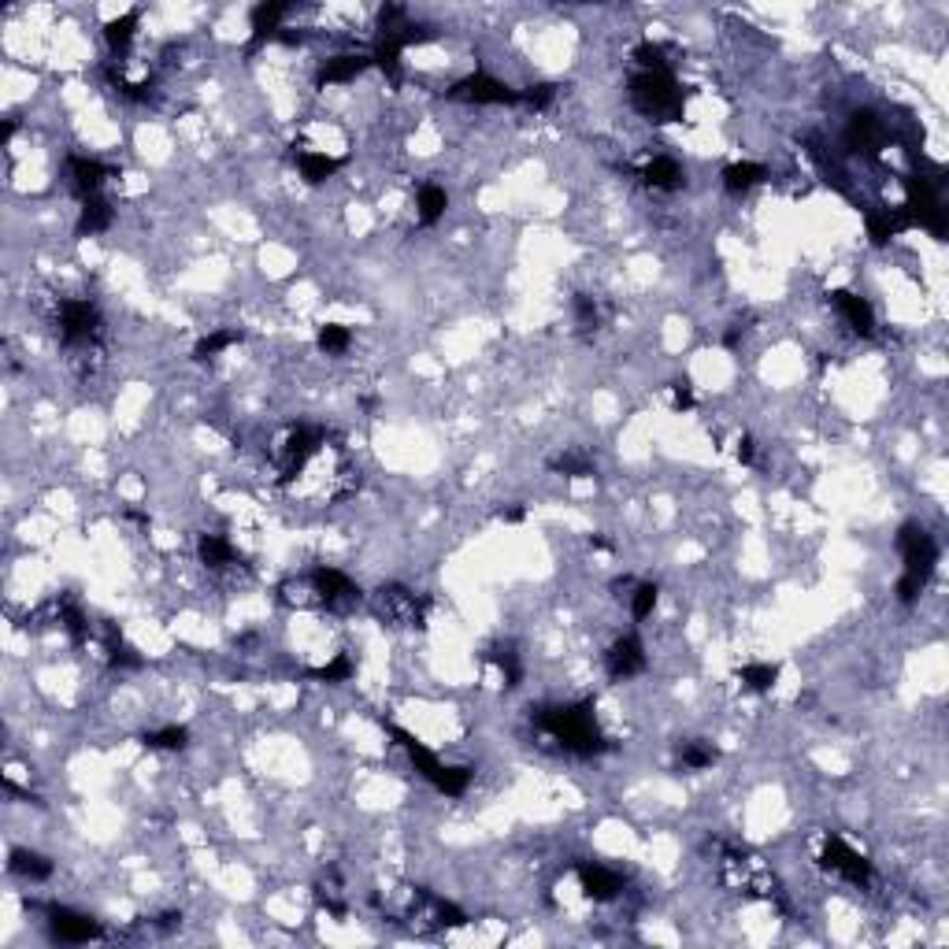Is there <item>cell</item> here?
<instances>
[{
  "mask_svg": "<svg viewBox=\"0 0 949 949\" xmlns=\"http://www.w3.org/2000/svg\"><path fill=\"white\" fill-rule=\"evenodd\" d=\"M486 660H490V664L501 671L505 686H512V690H516V686L523 683V657H519V649L512 646V642H497V646H490V649H486Z\"/></svg>",
  "mask_w": 949,
  "mask_h": 949,
  "instance_id": "1f68e13d",
  "label": "cell"
},
{
  "mask_svg": "<svg viewBox=\"0 0 949 949\" xmlns=\"http://www.w3.org/2000/svg\"><path fill=\"white\" fill-rule=\"evenodd\" d=\"M371 608L382 623L390 627H408V631H423L427 627V612H431V597L416 594L401 583H382L371 594Z\"/></svg>",
  "mask_w": 949,
  "mask_h": 949,
  "instance_id": "ba28073f",
  "label": "cell"
},
{
  "mask_svg": "<svg viewBox=\"0 0 949 949\" xmlns=\"http://www.w3.org/2000/svg\"><path fill=\"white\" fill-rule=\"evenodd\" d=\"M197 557H201L204 568H212V571H227L241 564V553L223 534H201V538H197Z\"/></svg>",
  "mask_w": 949,
  "mask_h": 949,
  "instance_id": "cb8c5ba5",
  "label": "cell"
},
{
  "mask_svg": "<svg viewBox=\"0 0 949 949\" xmlns=\"http://www.w3.org/2000/svg\"><path fill=\"white\" fill-rule=\"evenodd\" d=\"M497 519H501V523H523V519H527V508H523V505H508V508H501V512H497Z\"/></svg>",
  "mask_w": 949,
  "mask_h": 949,
  "instance_id": "c3c4849f",
  "label": "cell"
},
{
  "mask_svg": "<svg viewBox=\"0 0 949 949\" xmlns=\"http://www.w3.org/2000/svg\"><path fill=\"white\" fill-rule=\"evenodd\" d=\"M549 471H557L560 479H594V460L586 453H560L549 460Z\"/></svg>",
  "mask_w": 949,
  "mask_h": 949,
  "instance_id": "74e56055",
  "label": "cell"
},
{
  "mask_svg": "<svg viewBox=\"0 0 949 949\" xmlns=\"http://www.w3.org/2000/svg\"><path fill=\"white\" fill-rule=\"evenodd\" d=\"M738 679H742V686H746L749 694H772L775 683H779V664H772V660H753V664H746V668L738 671Z\"/></svg>",
  "mask_w": 949,
  "mask_h": 949,
  "instance_id": "d6a6232c",
  "label": "cell"
},
{
  "mask_svg": "<svg viewBox=\"0 0 949 949\" xmlns=\"http://www.w3.org/2000/svg\"><path fill=\"white\" fill-rule=\"evenodd\" d=\"M605 671L612 683H623V679H634V675L646 671V646H642L638 631H627L623 638H616V642L608 646Z\"/></svg>",
  "mask_w": 949,
  "mask_h": 949,
  "instance_id": "2e32d148",
  "label": "cell"
},
{
  "mask_svg": "<svg viewBox=\"0 0 949 949\" xmlns=\"http://www.w3.org/2000/svg\"><path fill=\"white\" fill-rule=\"evenodd\" d=\"M134 38H138V12H123V15H115V19H108V23H104V41H108L112 60L127 56V49L134 45Z\"/></svg>",
  "mask_w": 949,
  "mask_h": 949,
  "instance_id": "f1b7e54d",
  "label": "cell"
},
{
  "mask_svg": "<svg viewBox=\"0 0 949 949\" xmlns=\"http://www.w3.org/2000/svg\"><path fill=\"white\" fill-rule=\"evenodd\" d=\"M382 727L397 738V746L408 753L412 768H416V772L423 775L438 794H445V798H464V794H468L471 779H475V768H468V764H445L431 746H423L416 734L405 731V727H397V723H382Z\"/></svg>",
  "mask_w": 949,
  "mask_h": 949,
  "instance_id": "277c9868",
  "label": "cell"
},
{
  "mask_svg": "<svg viewBox=\"0 0 949 949\" xmlns=\"http://www.w3.org/2000/svg\"><path fill=\"white\" fill-rule=\"evenodd\" d=\"M56 330H60V342L67 349H93L104 334L101 308L86 297H67L56 308Z\"/></svg>",
  "mask_w": 949,
  "mask_h": 949,
  "instance_id": "9c48e42d",
  "label": "cell"
},
{
  "mask_svg": "<svg viewBox=\"0 0 949 949\" xmlns=\"http://www.w3.org/2000/svg\"><path fill=\"white\" fill-rule=\"evenodd\" d=\"M575 875H579V886H583V894L590 901H597V905H605V901H616L623 894V875L612 872V868H605V864L597 861H583L575 864Z\"/></svg>",
  "mask_w": 949,
  "mask_h": 949,
  "instance_id": "d6986e66",
  "label": "cell"
},
{
  "mask_svg": "<svg viewBox=\"0 0 949 949\" xmlns=\"http://www.w3.org/2000/svg\"><path fill=\"white\" fill-rule=\"evenodd\" d=\"M590 545H594V549H601V553H612V549H616V545L608 542L605 534H594V538H590Z\"/></svg>",
  "mask_w": 949,
  "mask_h": 949,
  "instance_id": "f907efd6",
  "label": "cell"
},
{
  "mask_svg": "<svg viewBox=\"0 0 949 949\" xmlns=\"http://www.w3.org/2000/svg\"><path fill=\"white\" fill-rule=\"evenodd\" d=\"M445 208H449V193H445V186H438V182H427V186H419L416 193V219L419 227H434L438 219L445 216Z\"/></svg>",
  "mask_w": 949,
  "mask_h": 949,
  "instance_id": "4dcf8cb0",
  "label": "cell"
},
{
  "mask_svg": "<svg viewBox=\"0 0 949 949\" xmlns=\"http://www.w3.org/2000/svg\"><path fill=\"white\" fill-rule=\"evenodd\" d=\"M245 334H241L238 327H223V330H212V334H204L201 342L193 345V360H216L223 349H230V345H238Z\"/></svg>",
  "mask_w": 949,
  "mask_h": 949,
  "instance_id": "d590c367",
  "label": "cell"
},
{
  "mask_svg": "<svg viewBox=\"0 0 949 949\" xmlns=\"http://www.w3.org/2000/svg\"><path fill=\"white\" fill-rule=\"evenodd\" d=\"M115 219V208L108 197H89V201H82V208H78V223H75V234L78 238H93V234H104V230L112 227Z\"/></svg>",
  "mask_w": 949,
  "mask_h": 949,
  "instance_id": "d4e9b609",
  "label": "cell"
},
{
  "mask_svg": "<svg viewBox=\"0 0 949 949\" xmlns=\"http://www.w3.org/2000/svg\"><path fill=\"white\" fill-rule=\"evenodd\" d=\"M820 864L827 868V872H835L838 879H846V883H853V886H868V883H872V861H868L864 853H857V849L849 846L842 835H827V838H823Z\"/></svg>",
  "mask_w": 949,
  "mask_h": 949,
  "instance_id": "7c38bea8",
  "label": "cell"
},
{
  "mask_svg": "<svg viewBox=\"0 0 949 949\" xmlns=\"http://www.w3.org/2000/svg\"><path fill=\"white\" fill-rule=\"evenodd\" d=\"M45 916H49V935L56 942H67V946H86V942H101L104 924L93 920L86 912L67 909V905H45Z\"/></svg>",
  "mask_w": 949,
  "mask_h": 949,
  "instance_id": "4fadbf2b",
  "label": "cell"
},
{
  "mask_svg": "<svg viewBox=\"0 0 949 949\" xmlns=\"http://www.w3.org/2000/svg\"><path fill=\"white\" fill-rule=\"evenodd\" d=\"M827 301L835 304V312L846 319V327L861 338H872L875 334V308L864 301L861 293H849V290H831Z\"/></svg>",
  "mask_w": 949,
  "mask_h": 949,
  "instance_id": "ffe728a7",
  "label": "cell"
},
{
  "mask_svg": "<svg viewBox=\"0 0 949 949\" xmlns=\"http://www.w3.org/2000/svg\"><path fill=\"white\" fill-rule=\"evenodd\" d=\"M8 868H12V875L26 879V883H45V879H52V861L45 853H38V849L15 846L12 853H8Z\"/></svg>",
  "mask_w": 949,
  "mask_h": 949,
  "instance_id": "484cf974",
  "label": "cell"
},
{
  "mask_svg": "<svg viewBox=\"0 0 949 949\" xmlns=\"http://www.w3.org/2000/svg\"><path fill=\"white\" fill-rule=\"evenodd\" d=\"M353 671H356L353 657H349V653H338V657L330 660V664H323V668H308V679L334 686V683H349V679H353Z\"/></svg>",
  "mask_w": 949,
  "mask_h": 949,
  "instance_id": "f35d334b",
  "label": "cell"
},
{
  "mask_svg": "<svg viewBox=\"0 0 949 949\" xmlns=\"http://www.w3.org/2000/svg\"><path fill=\"white\" fill-rule=\"evenodd\" d=\"M864 219H868V238H872V245H886V241L901 238L905 230H912V219L905 208H868Z\"/></svg>",
  "mask_w": 949,
  "mask_h": 949,
  "instance_id": "7402d4cb",
  "label": "cell"
},
{
  "mask_svg": "<svg viewBox=\"0 0 949 949\" xmlns=\"http://www.w3.org/2000/svg\"><path fill=\"white\" fill-rule=\"evenodd\" d=\"M293 160H297V167H301V178L308 182V186H319V182L334 178V175H338V167L345 164L342 156H327V152H316V149L293 152Z\"/></svg>",
  "mask_w": 949,
  "mask_h": 949,
  "instance_id": "83f0119b",
  "label": "cell"
},
{
  "mask_svg": "<svg viewBox=\"0 0 949 949\" xmlns=\"http://www.w3.org/2000/svg\"><path fill=\"white\" fill-rule=\"evenodd\" d=\"M898 553H901V579H898V601L901 605H912L920 601V594L927 590L931 575L938 568V542L931 538L927 527L920 523H901L898 531Z\"/></svg>",
  "mask_w": 949,
  "mask_h": 949,
  "instance_id": "3957f363",
  "label": "cell"
},
{
  "mask_svg": "<svg viewBox=\"0 0 949 949\" xmlns=\"http://www.w3.org/2000/svg\"><path fill=\"white\" fill-rule=\"evenodd\" d=\"M694 405H697V397L694 390H690V382H675V386H671V408H675V412H690Z\"/></svg>",
  "mask_w": 949,
  "mask_h": 949,
  "instance_id": "bcb514c9",
  "label": "cell"
},
{
  "mask_svg": "<svg viewBox=\"0 0 949 949\" xmlns=\"http://www.w3.org/2000/svg\"><path fill=\"white\" fill-rule=\"evenodd\" d=\"M112 175H115L112 167L104 164V160H97V156H82V152H71V156H67V182H71L78 201L101 197L104 182Z\"/></svg>",
  "mask_w": 949,
  "mask_h": 949,
  "instance_id": "9a60e30c",
  "label": "cell"
},
{
  "mask_svg": "<svg viewBox=\"0 0 949 949\" xmlns=\"http://www.w3.org/2000/svg\"><path fill=\"white\" fill-rule=\"evenodd\" d=\"M638 178L646 182L649 190H660V193H675L686 186V171L675 156H653V160L638 171Z\"/></svg>",
  "mask_w": 949,
  "mask_h": 949,
  "instance_id": "603a6c76",
  "label": "cell"
},
{
  "mask_svg": "<svg viewBox=\"0 0 949 949\" xmlns=\"http://www.w3.org/2000/svg\"><path fill=\"white\" fill-rule=\"evenodd\" d=\"M571 312H575V327H579V334H597V330H601L605 312H601L597 297H590V293H575Z\"/></svg>",
  "mask_w": 949,
  "mask_h": 949,
  "instance_id": "8d00e7d4",
  "label": "cell"
},
{
  "mask_svg": "<svg viewBox=\"0 0 949 949\" xmlns=\"http://www.w3.org/2000/svg\"><path fill=\"white\" fill-rule=\"evenodd\" d=\"M293 12V4H282V0H267V4H256L253 15H249V45H245V56H256V52L271 45V41L282 34V19Z\"/></svg>",
  "mask_w": 949,
  "mask_h": 949,
  "instance_id": "e0dca14e",
  "label": "cell"
},
{
  "mask_svg": "<svg viewBox=\"0 0 949 949\" xmlns=\"http://www.w3.org/2000/svg\"><path fill=\"white\" fill-rule=\"evenodd\" d=\"M101 642H104V657H108V664H112V668L127 671V668H141V664H145L138 649L130 646L127 638H123V631H119V627H112V623H108V627L101 631Z\"/></svg>",
  "mask_w": 949,
  "mask_h": 949,
  "instance_id": "f546056e",
  "label": "cell"
},
{
  "mask_svg": "<svg viewBox=\"0 0 949 949\" xmlns=\"http://www.w3.org/2000/svg\"><path fill=\"white\" fill-rule=\"evenodd\" d=\"M531 723L542 734H549L560 749H568L575 757H601L612 749V738L597 723L594 697L579 701H560V705H542L531 712Z\"/></svg>",
  "mask_w": 949,
  "mask_h": 949,
  "instance_id": "6da1fadb",
  "label": "cell"
},
{
  "mask_svg": "<svg viewBox=\"0 0 949 949\" xmlns=\"http://www.w3.org/2000/svg\"><path fill=\"white\" fill-rule=\"evenodd\" d=\"M408 920H412V927H416V931H427V935H434V931L464 927V924H468V912L460 909V905H453V901H445V898H438V894H431V890L416 886L412 905H408Z\"/></svg>",
  "mask_w": 949,
  "mask_h": 949,
  "instance_id": "8fae6325",
  "label": "cell"
},
{
  "mask_svg": "<svg viewBox=\"0 0 949 949\" xmlns=\"http://www.w3.org/2000/svg\"><path fill=\"white\" fill-rule=\"evenodd\" d=\"M679 764H683L686 772H705V768H712L716 760H720V749L712 746V742H701V738H690V742H679Z\"/></svg>",
  "mask_w": 949,
  "mask_h": 949,
  "instance_id": "e575fe53",
  "label": "cell"
},
{
  "mask_svg": "<svg viewBox=\"0 0 949 949\" xmlns=\"http://www.w3.org/2000/svg\"><path fill=\"white\" fill-rule=\"evenodd\" d=\"M349 342H353V334H349V327H342V323H327V327H319V334H316L319 353H327V356L345 353Z\"/></svg>",
  "mask_w": 949,
  "mask_h": 949,
  "instance_id": "b9f144b4",
  "label": "cell"
},
{
  "mask_svg": "<svg viewBox=\"0 0 949 949\" xmlns=\"http://www.w3.org/2000/svg\"><path fill=\"white\" fill-rule=\"evenodd\" d=\"M631 104L649 123H679L686 112V97L671 71H638L631 78Z\"/></svg>",
  "mask_w": 949,
  "mask_h": 949,
  "instance_id": "8992f818",
  "label": "cell"
},
{
  "mask_svg": "<svg viewBox=\"0 0 949 949\" xmlns=\"http://www.w3.org/2000/svg\"><path fill=\"white\" fill-rule=\"evenodd\" d=\"M371 64V52H342V56H330V60H323L319 64V75L316 82L319 86H342V82H356V78L364 75Z\"/></svg>",
  "mask_w": 949,
  "mask_h": 949,
  "instance_id": "44dd1931",
  "label": "cell"
},
{
  "mask_svg": "<svg viewBox=\"0 0 949 949\" xmlns=\"http://www.w3.org/2000/svg\"><path fill=\"white\" fill-rule=\"evenodd\" d=\"M449 101H464V104H519V89H512L501 78L486 75V71H475V75L460 78L445 89Z\"/></svg>",
  "mask_w": 949,
  "mask_h": 949,
  "instance_id": "5bb4252c",
  "label": "cell"
},
{
  "mask_svg": "<svg viewBox=\"0 0 949 949\" xmlns=\"http://www.w3.org/2000/svg\"><path fill=\"white\" fill-rule=\"evenodd\" d=\"M178 924H182V912H164V916H156V927H160V931H175Z\"/></svg>",
  "mask_w": 949,
  "mask_h": 949,
  "instance_id": "681fc988",
  "label": "cell"
},
{
  "mask_svg": "<svg viewBox=\"0 0 949 949\" xmlns=\"http://www.w3.org/2000/svg\"><path fill=\"white\" fill-rule=\"evenodd\" d=\"M56 620H60V627H64L67 634H71V642H89V620H86V612L75 605V601H64L60 605V612H56Z\"/></svg>",
  "mask_w": 949,
  "mask_h": 949,
  "instance_id": "60d3db41",
  "label": "cell"
},
{
  "mask_svg": "<svg viewBox=\"0 0 949 949\" xmlns=\"http://www.w3.org/2000/svg\"><path fill=\"white\" fill-rule=\"evenodd\" d=\"M760 182H768V167L753 164V160H738V164L723 167V190L731 197H742V193L757 190Z\"/></svg>",
  "mask_w": 949,
  "mask_h": 949,
  "instance_id": "4316f807",
  "label": "cell"
},
{
  "mask_svg": "<svg viewBox=\"0 0 949 949\" xmlns=\"http://www.w3.org/2000/svg\"><path fill=\"white\" fill-rule=\"evenodd\" d=\"M905 190H909V197H905V212H909L912 227H924L931 238L946 241V204H942V197H938V186L935 178H924V175H912L909 182H905Z\"/></svg>",
  "mask_w": 949,
  "mask_h": 949,
  "instance_id": "30bf717a",
  "label": "cell"
},
{
  "mask_svg": "<svg viewBox=\"0 0 949 949\" xmlns=\"http://www.w3.org/2000/svg\"><path fill=\"white\" fill-rule=\"evenodd\" d=\"M338 894H342V890H338V872H330V883L327 879L316 883V901L330 912V916H345V912H349V905H345Z\"/></svg>",
  "mask_w": 949,
  "mask_h": 949,
  "instance_id": "ee69618b",
  "label": "cell"
},
{
  "mask_svg": "<svg viewBox=\"0 0 949 949\" xmlns=\"http://www.w3.org/2000/svg\"><path fill=\"white\" fill-rule=\"evenodd\" d=\"M734 456H738V464H746V468H749V464L757 460V442H753L749 434H742V438L734 442Z\"/></svg>",
  "mask_w": 949,
  "mask_h": 949,
  "instance_id": "7dc6e473",
  "label": "cell"
},
{
  "mask_svg": "<svg viewBox=\"0 0 949 949\" xmlns=\"http://www.w3.org/2000/svg\"><path fill=\"white\" fill-rule=\"evenodd\" d=\"M330 442V431L312 427V423H290L286 431L271 442V464H275V479L279 486H293L301 479L308 464L316 460Z\"/></svg>",
  "mask_w": 949,
  "mask_h": 949,
  "instance_id": "5b68a950",
  "label": "cell"
},
{
  "mask_svg": "<svg viewBox=\"0 0 949 949\" xmlns=\"http://www.w3.org/2000/svg\"><path fill=\"white\" fill-rule=\"evenodd\" d=\"M631 616L634 623H642L653 616V608H657L660 601V586L657 583H631Z\"/></svg>",
  "mask_w": 949,
  "mask_h": 949,
  "instance_id": "ab89813d",
  "label": "cell"
},
{
  "mask_svg": "<svg viewBox=\"0 0 949 949\" xmlns=\"http://www.w3.org/2000/svg\"><path fill=\"white\" fill-rule=\"evenodd\" d=\"M846 149L861 156H879L886 149V127L875 112H853L846 123Z\"/></svg>",
  "mask_w": 949,
  "mask_h": 949,
  "instance_id": "ac0fdd59",
  "label": "cell"
},
{
  "mask_svg": "<svg viewBox=\"0 0 949 949\" xmlns=\"http://www.w3.org/2000/svg\"><path fill=\"white\" fill-rule=\"evenodd\" d=\"M720 861H723V883H731L738 894L757 901L775 898V879L764 872L760 857H753L746 846L738 842H720Z\"/></svg>",
  "mask_w": 949,
  "mask_h": 949,
  "instance_id": "52a82bcc",
  "label": "cell"
},
{
  "mask_svg": "<svg viewBox=\"0 0 949 949\" xmlns=\"http://www.w3.org/2000/svg\"><path fill=\"white\" fill-rule=\"evenodd\" d=\"M553 97H557V86H549V82H538V86L519 89V104H523V108H531V112H542V108H549V104H553Z\"/></svg>",
  "mask_w": 949,
  "mask_h": 949,
  "instance_id": "f6af8a7d",
  "label": "cell"
},
{
  "mask_svg": "<svg viewBox=\"0 0 949 949\" xmlns=\"http://www.w3.org/2000/svg\"><path fill=\"white\" fill-rule=\"evenodd\" d=\"M279 601L290 608H312V612H327V616H345L353 612L364 594L360 586L338 568H312L308 575H290L279 586Z\"/></svg>",
  "mask_w": 949,
  "mask_h": 949,
  "instance_id": "7a4b0ae2",
  "label": "cell"
},
{
  "mask_svg": "<svg viewBox=\"0 0 949 949\" xmlns=\"http://www.w3.org/2000/svg\"><path fill=\"white\" fill-rule=\"evenodd\" d=\"M634 64H638V71H671L668 56H664V49L660 45H653V41H642V45H634Z\"/></svg>",
  "mask_w": 949,
  "mask_h": 949,
  "instance_id": "7bdbcfd3",
  "label": "cell"
},
{
  "mask_svg": "<svg viewBox=\"0 0 949 949\" xmlns=\"http://www.w3.org/2000/svg\"><path fill=\"white\" fill-rule=\"evenodd\" d=\"M141 746H145V749H164V753H178V749L190 746V727H182V723H167V727L145 731V734H141Z\"/></svg>",
  "mask_w": 949,
  "mask_h": 949,
  "instance_id": "836d02e7",
  "label": "cell"
}]
</instances>
